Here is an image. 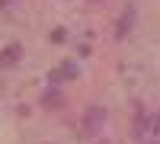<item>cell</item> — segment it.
Instances as JSON below:
<instances>
[{
	"mask_svg": "<svg viewBox=\"0 0 160 144\" xmlns=\"http://www.w3.org/2000/svg\"><path fill=\"white\" fill-rule=\"evenodd\" d=\"M131 26H135V3H128V7H125V16L118 19V29H115L118 38H128V35H131Z\"/></svg>",
	"mask_w": 160,
	"mask_h": 144,
	"instance_id": "obj_3",
	"label": "cell"
},
{
	"mask_svg": "<svg viewBox=\"0 0 160 144\" xmlns=\"http://www.w3.org/2000/svg\"><path fill=\"white\" fill-rule=\"evenodd\" d=\"M102 122H106V109H99V106H93V109H87V122H83V128H87V135H96L99 128H102Z\"/></svg>",
	"mask_w": 160,
	"mask_h": 144,
	"instance_id": "obj_1",
	"label": "cell"
},
{
	"mask_svg": "<svg viewBox=\"0 0 160 144\" xmlns=\"http://www.w3.org/2000/svg\"><path fill=\"white\" fill-rule=\"evenodd\" d=\"M51 38H55V42H64V38H68V32H64V29H55V35H51Z\"/></svg>",
	"mask_w": 160,
	"mask_h": 144,
	"instance_id": "obj_7",
	"label": "cell"
},
{
	"mask_svg": "<svg viewBox=\"0 0 160 144\" xmlns=\"http://www.w3.org/2000/svg\"><path fill=\"white\" fill-rule=\"evenodd\" d=\"M144 128H148V115L138 112V119H135V138L138 141H144Z\"/></svg>",
	"mask_w": 160,
	"mask_h": 144,
	"instance_id": "obj_6",
	"label": "cell"
},
{
	"mask_svg": "<svg viewBox=\"0 0 160 144\" xmlns=\"http://www.w3.org/2000/svg\"><path fill=\"white\" fill-rule=\"evenodd\" d=\"M154 135H160V115H157V122H154V128H151Z\"/></svg>",
	"mask_w": 160,
	"mask_h": 144,
	"instance_id": "obj_8",
	"label": "cell"
},
{
	"mask_svg": "<svg viewBox=\"0 0 160 144\" xmlns=\"http://www.w3.org/2000/svg\"><path fill=\"white\" fill-rule=\"evenodd\" d=\"M19 58H22V45L13 42V45H7L3 51H0V67H13Z\"/></svg>",
	"mask_w": 160,
	"mask_h": 144,
	"instance_id": "obj_2",
	"label": "cell"
},
{
	"mask_svg": "<svg viewBox=\"0 0 160 144\" xmlns=\"http://www.w3.org/2000/svg\"><path fill=\"white\" fill-rule=\"evenodd\" d=\"M42 102H45V106H61V102H64V96L58 93L55 87H48L45 93H42Z\"/></svg>",
	"mask_w": 160,
	"mask_h": 144,
	"instance_id": "obj_5",
	"label": "cell"
},
{
	"mask_svg": "<svg viewBox=\"0 0 160 144\" xmlns=\"http://www.w3.org/2000/svg\"><path fill=\"white\" fill-rule=\"evenodd\" d=\"M71 77H77V64H64V67H58V71H51V83H61V80H71Z\"/></svg>",
	"mask_w": 160,
	"mask_h": 144,
	"instance_id": "obj_4",
	"label": "cell"
}]
</instances>
